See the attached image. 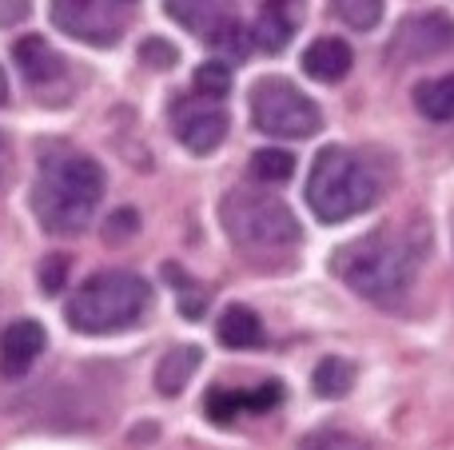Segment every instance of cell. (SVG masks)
Wrapping results in <instances>:
<instances>
[{"label": "cell", "instance_id": "cell-1", "mask_svg": "<svg viewBox=\"0 0 454 450\" xmlns=\"http://www.w3.org/2000/svg\"><path fill=\"white\" fill-rule=\"evenodd\" d=\"M104 188H108L104 167L92 156L56 148L52 156L40 159L36 183H32V212L40 228L52 236H80L92 223Z\"/></svg>", "mask_w": 454, "mask_h": 450}, {"label": "cell", "instance_id": "cell-2", "mask_svg": "<svg viewBox=\"0 0 454 450\" xmlns=\"http://www.w3.org/2000/svg\"><path fill=\"white\" fill-rule=\"evenodd\" d=\"M419 260L423 255L403 236H395V231H371V236L351 239L347 247H339L331 268H335V275L355 295L391 307V303H399L407 295Z\"/></svg>", "mask_w": 454, "mask_h": 450}, {"label": "cell", "instance_id": "cell-3", "mask_svg": "<svg viewBox=\"0 0 454 450\" xmlns=\"http://www.w3.org/2000/svg\"><path fill=\"white\" fill-rule=\"evenodd\" d=\"M148 303L152 291L140 275H132V271H96L64 303V319L80 335H112L140 323Z\"/></svg>", "mask_w": 454, "mask_h": 450}, {"label": "cell", "instance_id": "cell-4", "mask_svg": "<svg viewBox=\"0 0 454 450\" xmlns=\"http://www.w3.org/2000/svg\"><path fill=\"white\" fill-rule=\"evenodd\" d=\"M220 223L235 252L243 255H287L299 244V220L271 191L235 188L220 204Z\"/></svg>", "mask_w": 454, "mask_h": 450}, {"label": "cell", "instance_id": "cell-5", "mask_svg": "<svg viewBox=\"0 0 454 450\" xmlns=\"http://www.w3.org/2000/svg\"><path fill=\"white\" fill-rule=\"evenodd\" d=\"M379 199V180L347 148H323L307 175V207L323 223H343Z\"/></svg>", "mask_w": 454, "mask_h": 450}, {"label": "cell", "instance_id": "cell-6", "mask_svg": "<svg viewBox=\"0 0 454 450\" xmlns=\"http://www.w3.org/2000/svg\"><path fill=\"white\" fill-rule=\"evenodd\" d=\"M251 124L275 140H307L323 128V112L291 80L263 76L251 88Z\"/></svg>", "mask_w": 454, "mask_h": 450}, {"label": "cell", "instance_id": "cell-7", "mask_svg": "<svg viewBox=\"0 0 454 450\" xmlns=\"http://www.w3.org/2000/svg\"><path fill=\"white\" fill-rule=\"evenodd\" d=\"M48 16L80 44L112 48L128 28V0H48Z\"/></svg>", "mask_w": 454, "mask_h": 450}, {"label": "cell", "instance_id": "cell-8", "mask_svg": "<svg viewBox=\"0 0 454 450\" xmlns=\"http://www.w3.org/2000/svg\"><path fill=\"white\" fill-rule=\"evenodd\" d=\"M391 60H431V56L454 52V20L447 12H419L399 24L391 36Z\"/></svg>", "mask_w": 454, "mask_h": 450}, {"label": "cell", "instance_id": "cell-9", "mask_svg": "<svg viewBox=\"0 0 454 450\" xmlns=\"http://www.w3.org/2000/svg\"><path fill=\"white\" fill-rule=\"evenodd\" d=\"M227 112L220 104H212L204 96V104H176V136H180V144L188 151H196V156H207V151H215L220 144L227 140Z\"/></svg>", "mask_w": 454, "mask_h": 450}, {"label": "cell", "instance_id": "cell-10", "mask_svg": "<svg viewBox=\"0 0 454 450\" xmlns=\"http://www.w3.org/2000/svg\"><path fill=\"white\" fill-rule=\"evenodd\" d=\"M164 8L176 24H184V28L192 32V36L212 40V44L231 28V24H239L235 0H164Z\"/></svg>", "mask_w": 454, "mask_h": 450}, {"label": "cell", "instance_id": "cell-11", "mask_svg": "<svg viewBox=\"0 0 454 450\" xmlns=\"http://www.w3.org/2000/svg\"><path fill=\"white\" fill-rule=\"evenodd\" d=\"M48 347V335L36 319H16V323L4 327L0 335V375L4 379H20V375L32 371L40 355Z\"/></svg>", "mask_w": 454, "mask_h": 450}, {"label": "cell", "instance_id": "cell-12", "mask_svg": "<svg viewBox=\"0 0 454 450\" xmlns=\"http://www.w3.org/2000/svg\"><path fill=\"white\" fill-rule=\"evenodd\" d=\"M351 64H355L351 44H347V40H339V36H319L303 52L307 76L319 80V84H335V80H343L347 72H351Z\"/></svg>", "mask_w": 454, "mask_h": 450}, {"label": "cell", "instance_id": "cell-13", "mask_svg": "<svg viewBox=\"0 0 454 450\" xmlns=\"http://www.w3.org/2000/svg\"><path fill=\"white\" fill-rule=\"evenodd\" d=\"M12 60H16V68H20V76L36 88L52 84V80L64 72V60L48 48L44 36H20L12 44Z\"/></svg>", "mask_w": 454, "mask_h": 450}, {"label": "cell", "instance_id": "cell-14", "mask_svg": "<svg viewBox=\"0 0 454 450\" xmlns=\"http://www.w3.org/2000/svg\"><path fill=\"white\" fill-rule=\"evenodd\" d=\"M295 24H299L295 0H271V4L259 8V20L251 28V36H255V44L263 52H283L291 44V36H295Z\"/></svg>", "mask_w": 454, "mask_h": 450}, {"label": "cell", "instance_id": "cell-15", "mask_svg": "<svg viewBox=\"0 0 454 450\" xmlns=\"http://www.w3.org/2000/svg\"><path fill=\"white\" fill-rule=\"evenodd\" d=\"M215 339L231 351H247V347H259L263 343V323L251 307H227L220 319H215Z\"/></svg>", "mask_w": 454, "mask_h": 450}, {"label": "cell", "instance_id": "cell-16", "mask_svg": "<svg viewBox=\"0 0 454 450\" xmlns=\"http://www.w3.org/2000/svg\"><path fill=\"white\" fill-rule=\"evenodd\" d=\"M200 363H204V351L200 347H172L164 359H160V367H156V387H160V395H180L184 387L192 383V375L200 371Z\"/></svg>", "mask_w": 454, "mask_h": 450}, {"label": "cell", "instance_id": "cell-17", "mask_svg": "<svg viewBox=\"0 0 454 450\" xmlns=\"http://www.w3.org/2000/svg\"><path fill=\"white\" fill-rule=\"evenodd\" d=\"M415 108L434 124L454 120V76H434L415 88Z\"/></svg>", "mask_w": 454, "mask_h": 450}, {"label": "cell", "instance_id": "cell-18", "mask_svg": "<svg viewBox=\"0 0 454 450\" xmlns=\"http://www.w3.org/2000/svg\"><path fill=\"white\" fill-rule=\"evenodd\" d=\"M315 391H319L323 399H343L347 391H351L355 383V367L347 363V359H323L319 367H315Z\"/></svg>", "mask_w": 454, "mask_h": 450}, {"label": "cell", "instance_id": "cell-19", "mask_svg": "<svg viewBox=\"0 0 454 450\" xmlns=\"http://www.w3.org/2000/svg\"><path fill=\"white\" fill-rule=\"evenodd\" d=\"M251 175L263 183H283L295 175V156L283 148H259L255 156H251Z\"/></svg>", "mask_w": 454, "mask_h": 450}, {"label": "cell", "instance_id": "cell-20", "mask_svg": "<svg viewBox=\"0 0 454 450\" xmlns=\"http://www.w3.org/2000/svg\"><path fill=\"white\" fill-rule=\"evenodd\" d=\"M192 84H196V96H207V100H223V96L231 92V68H227L223 60H207V64H200V68H196Z\"/></svg>", "mask_w": 454, "mask_h": 450}, {"label": "cell", "instance_id": "cell-21", "mask_svg": "<svg viewBox=\"0 0 454 450\" xmlns=\"http://www.w3.org/2000/svg\"><path fill=\"white\" fill-rule=\"evenodd\" d=\"M204 411H207V419H212V423H220V427H227V423H231L235 415L247 411V395H243V391L215 387V391H207Z\"/></svg>", "mask_w": 454, "mask_h": 450}, {"label": "cell", "instance_id": "cell-22", "mask_svg": "<svg viewBox=\"0 0 454 450\" xmlns=\"http://www.w3.org/2000/svg\"><path fill=\"white\" fill-rule=\"evenodd\" d=\"M331 8L339 12V20L359 32L375 28L379 16H383V0H331Z\"/></svg>", "mask_w": 454, "mask_h": 450}, {"label": "cell", "instance_id": "cell-23", "mask_svg": "<svg viewBox=\"0 0 454 450\" xmlns=\"http://www.w3.org/2000/svg\"><path fill=\"white\" fill-rule=\"evenodd\" d=\"M132 236H140V212H136V207H120V212H112L108 220H104V244L108 247L128 244Z\"/></svg>", "mask_w": 454, "mask_h": 450}, {"label": "cell", "instance_id": "cell-24", "mask_svg": "<svg viewBox=\"0 0 454 450\" xmlns=\"http://www.w3.org/2000/svg\"><path fill=\"white\" fill-rule=\"evenodd\" d=\"M164 275H168V279H176V291L184 295V299H180L184 315H188V319H200V311H204L207 291H196V283H192V279H188V271H184V268H176V263H168V268H164Z\"/></svg>", "mask_w": 454, "mask_h": 450}, {"label": "cell", "instance_id": "cell-25", "mask_svg": "<svg viewBox=\"0 0 454 450\" xmlns=\"http://www.w3.org/2000/svg\"><path fill=\"white\" fill-rule=\"evenodd\" d=\"M303 450H371L363 438L347 435V431H315L303 438Z\"/></svg>", "mask_w": 454, "mask_h": 450}, {"label": "cell", "instance_id": "cell-26", "mask_svg": "<svg viewBox=\"0 0 454 450\" xmlns=\"http://www.w3.org/2000/svg\"><path fill=\"white\" fill-rule=\"evenodd\" d=\"M140 60H144V64H152V68H160V72H164V68H172V64L180 60V52H176V48L168 44V40L148 36V40H144V44H140Z\"/></svg>", "mask_w": 454, "mask_h": 450}, {"label": "cell", "instance_id": "cell-27", "mask_svg": "<svg viewBox=\"0 0 454 450\" xmlns=\"http://www.w3.org/2000/svg\"><path fill=\"white\" fill-rule=\"evenodd\" d=\"M64 279H68V260H64V255H48V260L40 263V291L56 295L64 287Z\"/></svg>", "mask_w": 454, "mask_h": 450}, {"label": "cell", "instance_id": "cell-28", "mask_svg": "<svg viewBox=\"0 0 454 450\" xmlns=\"http://www.w3.org/2000/svg\"><path fill=\"white\" fill-rule=\"evenodd\" d=\"M279 399H283L279 383H259L255 391H247V411L263 415V411H271V407H279Z\"/></svg>", "mask_w": 454, "mask_h": 450}, {"label": "cell", "instance_id": "cell-29", "mask_svg": "<svg viewBox=\"0 0 454 450\" xmlns=\"http://www.w3.org/2000/svg\"><path fill=\"white\" fill-rule=\"evenodd\" d=\"M28 16V0H0V28H12Z\"/></svg>", "mask_w": 454, "mask_h": 450}, {"label": "cell", "instance_id": "cell-30", "mask_svg": "<svg viewBox=\"0 0 454 450\" xmlns=\"http://www.w3.org/2000/svg\"><path fill=\"white\" fill-rule=\"evenodd\" d=\"M12 172H16V156H12V144H8V136L0 132V191L12 183Z\"/></svg>", "mask_w": 454, "mask_h": 450}, {"label": "cell", "instance_id": "cell-31", "mask_svg": "<svg viewBox=\"0 0 454 450\" xmlns=\"http://www.w3.org/2000/svg\"><path fill=\"white\" fill-rule=\"evenodd\" d=\"M8 100V80H4V72H0V104Z\"/></svg>", "mask_w": 454, "mask_h": 450}]
</instances>
